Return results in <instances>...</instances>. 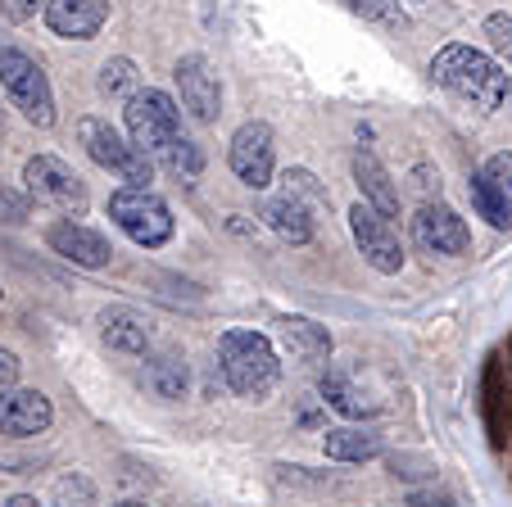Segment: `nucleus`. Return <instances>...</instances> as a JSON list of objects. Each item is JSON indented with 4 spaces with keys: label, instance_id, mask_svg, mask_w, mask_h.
<instances>
[{
    "label": "nucleus",
    "instance_id": "nucleus-1",
    "mask_svg": "<svg viewBox=\"0 0 512 507\" xmlns=\"http://www.w3.org/2000/svg\"><path fill=\"white\" fill-rule=\"evenodd\" d=\"M431 73L445 91H454L458 100L485 109V114L508 100V73L490 55H481L476 46H445L431 59Z\"/></svg>",
    "mask_w": 512,
    "mask_h": 507
},
{
    "label": "nucleus",
    "instance_id": "nucleus-2",
    "mask_svg": "<svg viewBox=\"0 0 512 507\" xmlns=\"http://www.w3.org/2000/svg\"><path fill=\"white\" fill-rule=\"evenodd\" d=\"M218 358H223L227 385H232L236 394H245V399H263L281 376L277 349H272L268 335H259V331H227L223 345H218Z\"/></svg>",
    "mask_w": 512,
    "mask_h": 507
},
{
    "label": "nucleus",
    "instance_id": "nucleus-3",
    "mask_svg": "<svg viewBox=\"0 0 512 507\" xmlns=\"http://www.w3.org/2000/svg\"><path fill=\"white\" fill-rule=\"evenodd\" d=\"M123 123H127V141L155 163V154L173 136H182V109H177V100L168 91H136V96H127Z\"/></svg>",
    "mask_w": 512,
    "mask_h": 507
},
{
    "label": "nucleus",
    "instance_id": "nucleus-4",
    "mask_svg": "<svg viewBox=\"0 0 512 507\" xmlns=\"http://www.w3.org/2000/svg\"><path fill=\"white\" fill-rule=\"evenodd\" d=\"M0 87H5V96L14 100V109L28 123H37V127L55 123V91H50L37 59H28L14 46H0Z\"/></svg>",
    "mask_w": 512,
    "mask_h": 507
},
{
    "label": "nucleus",
    "instance_id": "nucleus-5",
    "mask_svg": "<svg viewBox=\"0 0 512 507\" xmlns=\"http://www.w3.org/2000/svg\"><path fill=\"white\" fill-rule=\"evenodd\" d=\"M109 218L145 249H159L173 240V209L150 186H123L109 195Z\"/></svg>",
    "mask_w": 512,
    "mask_h": 507
},
{
    "label": "nucleus",
    "instance_id": "nucleus-6",
    "mask_svg": "<svg viewBox=\"0 0 512 507\" xmlns=\"http://www.w3.org/2000/svg\"><path fill=\"white\" fill-rule=\"evenodd\" d=\"M78 141L87 145V154L100 163V168L118 173L127 186H145L150 177H155V163L145 159V154L136 150L127 136H118L105 118H82V123H78Z\"/></svg>",
    "mask_w": 512,
    "mask_h": 507
},
{
    "label": "nucleus",
    "instance_id": "nucleus-7",
    "mask_svg": "<svg viewBox=\"0 0 512 507\" xmlns=\"http://www.w3.org/2000/svg\"><path fill=\"white\" fill-rule=\"evenodd\" d=\"M23 182H28V195L37 204H50V209L73 213V218L87 213V182L55 154H37V159L23 163Z\"/></svg>",
    "mask_w": 512,
    "mask_h": 507
},
{
    "label": "nucleus",
    "instance_id": "nucleus-8",
    "mask_svg": "<svg viewBox=\"0 0 512 507\" xmlns=\"http://www.w3.org/2000/svg\"><path fill=\"white\" fill-rule=\"evenodd\" d=\"M349 231L358 240V254L368 259V268H377L381 277H395L404 268V249H399V231L386 213H377L372 204H354L349 209Z\"/></svg>",
    "mask_w": 512,
    "mask_h": 507
},
{
    "label": "nucleus",
    "instance_id": "nucleus-9",
    "mask_svg": "<svg viewBox=\"0 0 512 507\" xmlns=\"http://www.w3.org/2000/svg\"><path fill=\"white\" fill-rule=\"evenodd\" d=\"M227 163H232V173L241 177L250 191H263V186L272 182V163H277V154H272V127L268 123L236 127Z\"/></svg>",
    "mask_w": 512,
    "mask_h": 507
},
{
    "label": "nucleus",
    "instance_id": "nucleus-10",
    "mask_svg": "<svg viewBox=\"0 0 512 507\" xmlns=\"http://www.w3.org/2000/svg\"><path fill=\"white\" fill-rule=\"evenodd\" d=\"M177 91H182V105L191 109L200 123H213L218 109H223V87H218V73L209 68L204 55H182L173 68Z\"/></svg>",
    "mask_w": 512,
    "mask_h": 507
},
{
    "label": "nucleus",
    "instance_id": "nucleus-11",
    "mask_svg": "<svg viewBox=\"0 0 512 507\" xmlns=\"http://www.w3.org/2000/svg\"><path fill=\"white\" fill-rule=\"evenodd\" d=\"M413 227H417L422 249H431V254L458 259V254H467V249H472V231H467V222L458 218L449 204H422V213H417Z\"/></svg>",
    "mask_w": 512,
    "mask_h": 507
},
{
    "label": "nucleus",
    "instance_id": "nucleus-12",
    "mask_svg": "<svg viewBox=\"0 0 512 507\" xmlns=\"http://www.w3.org/2000/svg\"><path fill=\"white\" fill-rule=\"evenodd\" d=\"M50 399L41 390H0V435L28 440L50 426Z\"/></svg>",
    "mask_w": 512,
    "mask_h": 507
},
{
    "label": "nucleus",
    "instance_id": "nucleus-13",
    "mask_svg": "<svg viewBox=\"0 0 512 507\" xmlns=\"http://www.w3.org/2000/svg\"><path fill=\"white\" fill-rule=\"evenodd\" d=\"M50 249H55L59 259L68 263H78V268H105L109 259H114V249H109V240L100 236V231L82 227V222H55V227L46 231Z\"/></svg>",
    "mask_w": 512,
    "mask_h": 507
},
{
    "label": "nucleus",
    "instance_id": "nucleus-14",
    "mask_svg": "<svg viewBox=\"0 0 512 507\" xmlns=\"http://www.w3.org/2000/svg\"><path fill=\"white\" fill-rule=\"evenodd\" d=\"M109 19V0H46L50 32L68 41H91Z\"/></svg>",
    "mask_w": 512,
    "mask_h": 507
},
{
    "label": "nucleus",
    "instance_id": "nucleus-15",
    "mask_svg": "<svg viewBox=\"0 0 512 507\" xmlns=\"http://www.w3.org/2000/svg\"><path fill=\"white\" fill-rule=\"evenodd\" d=\"M354 182H358V191H363V204H372V209L386 213V218L399 213V191L390 186V173L381 168V159L372 150L354 154Z\"/></svg>",
    "mask_w": 512,
    "mask_h": 507
},
{
    "label": "nucleus",
    "instance_id": "nucleus-16",
    "mask_svg": "<svg viewBox=\"0 0 512 507\" xmlns=\"http://www.w3.org/2000/svg\"><path fill=\"white\" fill-rule=\"evenodd\" d=\"M100 326H105V345L118 354H145L150 349V322L136 308H109Z\"/></svg>",
    "mask_w": 512,
    "mask_h": 507
},
{
    "label": "nucleus",
    "instance_id": "nucleus-17",
    "mask_svg": "<svg viewBox=\"0 0 512 507\" xmlns=\"http://www.w3.org/2000/svg\"><path fill=\"white\" fill-rule=\"evenodd\" d=\"M263 222H268L281 240H290V245H309L313 240V213L304 209L300 200H290V195H272V200L263 204Z\"/></svg>",
    "mask_w": 512,
    "mask_h": 507
},
{
    "label": "nucleus",
    "instance_id": "nucleus-18",
    "mask_svg": "<svg viewBox=\"0 0 512 507\" xmlns=\"http://www.w3.org/2000/svg\"><path fill=\"white\" fill-rule=\"evenodd\" d=\"M281 340H286L290 358H300V363H318V358L331 354L327 326L309 322V317H286V322H281Z\"/></svg>",
    "mask_w": 512,
    "mask_h": 507
},
{
    "label": "nucleus",
    "instance_id": "nucleus-19",
    "mask_svg": "<svg viewBox=\"0 0 512 507\" xmlns=\"http://www.w3.org/2000/svg\"><path fill=\"white\" fill-rule=\"evenodd\" d=\"M467 191H472L476 213H481L490 227H508V222H512V200H508V195H503L485 173H476L472 182H467Z\"/></svg>",
    "mask_w": 512,
    "mask_h": 507
},
{
    "label": "nucleus",
    "instance_id": "nucleus-20",
    "mask_svg": "<svg viewBox=\"0 0 512 507\" xmlns=\"http://www.w3.org/2000/svg\"><path fill=\"white\" fill-rule=\"evenodd\" d=\"M327 458L336 462H368L381 453V435H363V431H327Z\"/></svg>",
    "mask_w": 512,
    "mask_h": 507
},
{
    "label": "nucleus",
    "instance_id": "nucleus-21",
    "mask_svg": "<svg viewBox=\"0 0 512 507\" xmlns=\"http://www.w3.org/2000/svg\"><path fill=\"white\" fill-rule=\"evenodd\" d=\"M155 163H164L173 177H182V182H195V177L204 173V154L195 141H186V136H173V141L164 145V150L155 154Z\"/></svg>",
    "mask_w": 512,
    "mask_h": 507
},
{
    "label": "nucleus",
    "instance_id": "nucleus-22",
    "mask_svg": "<svg viewBox=\"0 0 512 507\" xmlns=\"http://www.w3.org/2000/svg\"><path fill=\"white\" fill-rule=\"evenodd\" d=\"M322 399H327L340 417H368V412H372V403L363 399L354 385H349L345 372H327V376H322Z\"/></svg>",
    "mask_w": 512,
    "mask_h": 507
},
{
    "label": "nucleus",
    "instance_id": "nucleus-23",
    "mask_svg": "<svg viewBox=\"0 0 512 507\" xmlns=\"http://www.w3.org/2000/svg\"><path fill=\"white\" fill-rule=\"evenodd\" d=\"M145 385H150L159 399H182V390H186L182 358H155V363L145 367Z\"/></svg>",
    "mask_w": 512,
    "mask_h": 507
},
{
    "label": "nucleus",
    "instance_id": "nucleus-24",
    "mask_svg": "<svg viewBox=\"0 0 512 507\" xmlns=\"http://www.w3.org/2000/svg\"><path fill=\"white\" fill-rule=\"evenodd\" d=\"M349 14H358V19H368V23H377V28H390V32H399L404 28V5L399 0H340Z\"/></svg>",
    "mask_w": 512,
    "mask_h": 507
},
{
    "label": "nucleus",
    "instance_id": "nucleus-25",
    "mask_svg": "<svg viewBox=\"0 0 512 507\" xmlns=\"http://www.w3.org/2000/svg\"><path fill=\"white\" fill-rule=\"evenodd\" d=\"M100 91L114 100L136 96V64L132 59H105V68H100Z\"/></svg>",
    "mask_w": 512,
    "mask_h": 507
},
{
    "label": "nucleus",
    "instance_id": "nucleus-26",
    "mask_svg": "<svg viewBox=\"0 0 512 507\" xmlns=\"http://www.w3.org/2000/svg\"><path fill=\"white\" fill-rule=\"evenodd\" d=\"M286 195L290 200H300L309 213H318L322 204H327V191L318 186V177L304 173V168H295V173H286Z\"/></svg>",
    "mask_w": 512,
    "mask_h": 507
},
{
    "label": "nucleus",
    "instance_id": "nucleus-27",
    "mask_svg": "<svg viewBox=\"0 0 512 507\" xmlns=\"http://www.w3.org/2000/svg\"><path fill=\"white\" fill-rule=\"evenodd\" d=\"M485 37H490V46L499 50V59L512 68V14H490L485 19Z\"/></svg>",
    "mask_w": 512,
    "mask_h": 507
},
{
    "label": "nucleus",
    "instance_id": "nucleus-28",
    "mask_svg": "<svg viewBox=\"0 0 512 507\" xmlns=\"http://www.w3.org/2000/svg\"><path fill=\"white\" fill-rule=\"evenodd\" d=\"M41 10H46V0H0V19H10V23H28Z\"/></svg>",
    "mask_w": 512,
    "mask_h": 507
},
{
    "label": "nucleus",
    "instance_id": "nucleus-29",
    "mask_svg": "<svg viewBox=\"0 0 512 507\" xmlns=\"http://www.w3.org/2000/svg\"><path fill=\"white\" fill-rule=\"evenodd\" d=\"M485 177H490V182L512 200V150L508 154H494V159L485 163Z\"/></svg>",
    "mask_w": 512,
    "mask_h": 507
},
{
    "label": "nucleus",
    "instance_id": "nucleus-30",
    "mask_svg": "<svg viewBox=\"0 0 512 507\" xmlns=\"http://www.w3.org/2000/svg\"><path fill=\"white\" fill-rule=\"evenodd\" d=\"M0 218H5V222H23V218H28V200L0 186Z\"/></svg>",
    "mask_w": 512,
    "mask_h": 507
},
{
    "label": "nucleus",
    "instance_id": "nucleus-31",
    "mask_svg": "<svg viewBox=\"0 0 512 507\" xmlns=\"http://www.w3.org/2000/svg\"><path fill=\"white\" fill-rule=\"evenodd\" d=\"M14 381H19V358L10 349H0V390H10Z\"/></svg>",
    "mask_w": 512,
    "mask_h": 507
},
{
    "label": "nucleus",
    "instance_id": "nucleus-32",
    "mask_svg": "<svg viewBox=\"0 0 512 507\" xmlns=\"http://www.w3.org/2000/svg\"><path fill=\"white\" fill-rule=\"evenodd\" d=\"M5 507H41V503H37V498H32V494H14Z\"/></svg>",
    "mask_w": 512,
    "mask_h": 507
},
{
    "label": "nucleus",
    "instance_id": "nucleus-33",
    "mask_svg": "<svg viewBox=\"0 0 512 507\" xmlns=\"http://www.w3.org/2000/svg\"><path fill=\"white\" fill-rule=\"evenodd\" d=\"M118 507H145V503H118Z\"/></svg>",
    "mask_w": 512,
    "mask_h": 507
}]
</instances>
